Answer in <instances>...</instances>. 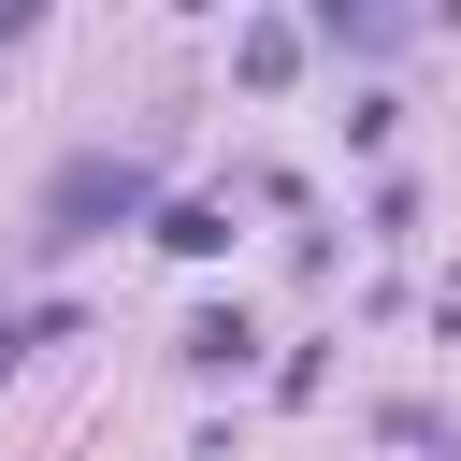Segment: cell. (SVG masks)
<instances>
[{"mask_svg": "<svg viewBox=\"0 0 461 461\" xmlns=\"http://www.w3.org/2000/svg\"><path fill=\"white\" fill-rule=\"evenodd\" d=\"M130 216H158V158H144V144H86V158H58V173H43L29 245L58 259V245H101V230H130Z\"/></svg>", "mask_w": 461, "mask_h": 461, "instance_id": "1", "label": "cell"}, {"mask_svg": "<svg viewBox=\"0 0 461 461\" xmlns=\"http://www.w3.org/2000/svg\"><path fill=\"white\" fill-rule=\"evenodd\" d=\"M230 72H245V86H288V72H303V29H288V14H259V29L230 43Z\"/></svg>", "mask_w": 461, "mask_h": 461, "instance_id": "2", "label": "cell"}, {"mask_svg": "<svg viewBox=\"0 0 461 461\" xmlns=\"http://www.w3.org/2000/svg\"><path fill=\"white\" fill-rule=\"evenodd\" d=\"M158 245H173V259H216L230 216H216V202H158Z\"/></svg>", "mask_w": 461, "mask_h": 461, "instance_id": "3", "label": "cell"}, {"mask_svg": "<svg viewBox=\"0 0 461 461\" xmlns=\"http://www.w3.org/2000/svg\"><path fill=\"white\" fill-rule=\"evenodd\" d=\"M317 43H360V58H389V43H403V14H346V0H317Z\"/></svg>", "mask_w": 461, "mask_h": 461, "instance_id": "4", "label": "cell"}, {"mask_svg": "<svg viewBox=\"0 0 461 461\" xmlns=\"http://www.w3.org/2000/svg\"><path fill=\"white\" fill-rule=\"evenodd\" d=\"M245 346H259V331H245V317H230V303H216V317H187V360H202V375H230V360H245Z\"/></svg>", "mask_w": 461, "mask_h": 461, "instance_id": "5", "label": "cell"}, {"mask_svg": "<svg viewBox=\"0 0 461 461\" xmlns=\"http://www.w3.org/2000/svg\"><path fill=\"white\" fill-rule=\"evenodd\" d=\"M43 331H72V317H58V303H29V317H0V375H14V360H29Z\"/></svg>", "mask_w": 461, "mask_h": 461, "instance_id": "6", "label": "cell"}]
</instances>
